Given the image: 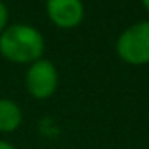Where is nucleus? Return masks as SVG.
<instances>
[{
	"mask_svg": "<svg viewBox=\"0 0 149 149\" xmlns=\"http://www.w3.org/2000/svg\"><path fill=\"white\" fill-rule=\"evenodd\" d=\"M9 26V9L7 6L0 0V33Z\"/></svg>",
	"mask_w": 149,
	"mask_h": 149,
	"instance_id": "nucleus-6",
	"label": "nucleus"
},
{
	"mask_svg": "<svg viewBox=\"0 0 149 149\" xmlns=\"http://www.w3.org/2000/svg\"><path fill=\"white\" fill-rule=\"evenodd\" d=\"M23 123V111L18 102L0 98V133H13Z\"/></svg>",
	"mask_w": 149,
	"mask_h": 149,
	"instance_id": "nucleus-5",
	"label": "nucleus"
},
{
	"mask_svg": "<svg viewBox=\"0 0 149 149\" xmlns=\"http://www.w3.org/2000/svg\"><path fill=\"white\" fill-rule=\"evenodd\" d=\"M44 35L32 25H9L0 33V54L11 63L30 65L44 56Z\"/></svg>",
	"mask_w": 149,
	"mask_h": 149,
	"instance_id": "nucleus-1",
	"label": "nucleus"
},
{
	"mask_svg": "<svg viewBox=\"0 0 149 149\" xmlns=\"http://www.w3.org/2000/svg\"><path fill=\"white\" fill-rule=\"evenodd\" d=\"M140 4H142V7L149 13V0H140Z\"/></svg>",
	"mask_w": 149,
	"mask_h": 149,
	"instance_id": "nucleus-8",
	"label": "nucleus"
},
{
	"mask_svg": "<svg viewBox=\"0 0 149 149\" xmlns=\"http://www.w3.org/2000/svg\"><path fill=\"white\" fill-rule=\"evenodd\" d=\"M46 14L54 26L70 30L83 23L86 11L83 0H46Z\"/></svg>",
	"mask_w": 149,
	"mask_h": 149,
	"instance_id": "nucleus-4",
	"label": "nucleus"
},
{
	"mask_svg": "<svg viewBox=\"0 0 149 149\" xmlns=\"http://www.w3.org/2000/svg\"><path fill=\"white\" fill-rule=\"evenodd\" d=\"M0 149H16L11 142H7V140H4V139H0Z\"/></svg>",
	"mask_w": 149,
	"mask_h": 149,
	"instance_id": "nucleus-7",
	"label": "nucleus"
},
{
	"mask_svg": "<svg viewBox=\"0 0 149 149\" xmlns=\"http://www.w3.org/2000/svg\"><path fill=\"white\" fill-rule=\"evenodd\" d=\"M58 83V68L51 60L42 56L40 60L28 65L25 74V88L30 97L37 100H47L56 93Z\"/></svg>",
	"mask_w": 149,
	"mask_h": 149,
	"instance_id": "nucleus-3",
	"label": "nucleus"
},
{
	"mask_svg": "<svg viewBox=\"0 0 149 149\" xmlns=\"http://www.w3.org/2000/svg\"><path fill=\"white\" fill-rule=\"evenodd\" d=\"M116 53L128 65H149V21H137L125 28L116 39Z\"/></svg>",
	"mask_w": 149,
	"mask_h": 149,
	"instance_id": "nucleus-2",
	"label": "nucleus"
}]
</instances>
